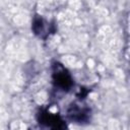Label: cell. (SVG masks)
Listing matches in <instances>:
<instances>
[{
  "mask_svg": "<svg viewBox=\"0 0 130 130\" xmlns=\"http://www.w3.org/2000/svg\"><path fill=\"white\" fill-rule=\"evenodd\" d=\"M51 69L54 88L62 92H69L74 87V79L68 69L58 61H54L52 63Z\"/></svg>",
  "mask_w": 130,
  "mask_h": 130,
  "instance_id": "cell-1",
  "label": "cell"
},
{
  "mask_svg": "<svg viewBox=\"0 0 130 130\" xmlns=\"http://www.w3.org/2000/svg\"><path fill=\"white\" fill-rule=\"evenodd\" d=\"M37 121L42 130H66L67 125L63 117L52 113L48 108H40L37 112Z\"/></svg>",
  "mask_w": 130,
  "mask_h": 130,
  "instance_id": "cell-2",
  "label": "cell"
},
{
  "mask_svg": "<svg viewBox=\"0 0 130 130\" xmlns=\"http://www.w3.org/2000/svg\"><path fill=\"white\" fill-rule=\"evenodd\" d=\"M66 119L77 125H86L91 120V109L82 103L72 102L66 109Z\"/></svg>",
  "mask_w": 130,
  "mask_h": 130,
  "instance_id": "cell-3",
  "label": "cell"
},
{
  "mask_svg": "<svg viewBox=\"0 0 130 130\" xmlns=\"http://www.w3.org/2000/svg\"><path fill=\"white\" fill-rule=\"evenodd\" d=\"M31 31L39 39L47 40L49 36L57 31V24L55 21H49L42 15L36 14L31 20Z\"/></svg>",
  "mask_w": 130,
  "mask_h": 130,
  "instance_id": "cell-4",
  "label": "cell"
}]
</instances>
